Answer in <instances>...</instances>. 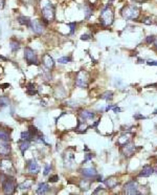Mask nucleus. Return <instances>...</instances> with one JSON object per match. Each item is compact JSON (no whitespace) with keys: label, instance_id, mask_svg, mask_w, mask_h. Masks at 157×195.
<instances>
[{"label":"nucleus","instance_id":"a19ab883","mask_svg":"<svg viewBox=\"0 0 157 195\" xmlns=\"http://www.w3.org/2000/svg\"><path fill=\"white\" fill-rule=\"evenodd\" d=\"M90 39V36L89 35H83L82 37H81V40H89Z\"/></svg>","mask_w":157,"mask_h":195},{"label":"nucleus","instance_id":"79ce46f5","mask_svg":"<svg viewBox=\"0 0 157 195\" xmlns=\"http://www.w3.org/2000/svg\"><path fill=\"white\" fill-rule=\"evenodd\" d=\"M134 119H136V120H138V119H147L146 116H144V115H134Z\"/></svg>","mask_w":157,"mask_h":195},{"label":"nucleus","instance_id":"8fccbe9b","mask_svg":"<svg viewBox=\"0 0 157 195\" xmlns=\"http://www.w3.org/2000/svg\"><path fill=\"white\" fill-rule=\"evenodd\" d=\"M154 42H155V47H156V49H157V39H156V40H155V41H154Z\"/></svg>","mask_w":157,"mask_h":195},{"label":"nucleus","instance_id":"6ab92c4d","mask_svg":"<svg viewBox=\"0 0 157 195\" xmlns=\"http://www.w3.org/2000/svg\"><path fill=\"white\" fill-rule=\"evenodd\" d=\"M90 186H91V181H88V179H81L80 184H78V187L82 191L89 190Z\"/></svg>","mask_w":157,"mask_h":195},{"label":"nucleus","instance_id":"a211bd4d","mask_svg":"<svg viewBox=\"0 0 157 195\" xmlns=\"http://www.w3.org/2000/svg\"><path fill=\"white\" fill-rule=\"evenodd\" d=\"M105 185L107 186L109 189H113L115 188L117 185H119V182H117V179L114 177V176H111V177H108L106 181L104 182Z\"/></svg>","mask_w":157,"mask_h":195},{"label":"nucleus","instance_id":"e433bc0d","mask_svg":"<svg viewBox=\"0 0 157 195\" xmlns=\"http://www.w3.org/2000/svg\"><path fill=\"white\" fill-rule=\"evenodd\" d=\"M58 179H59V176L58 175H53V176H51V177H49V182H58Z\"/></svg>","mask_w":157,"mask_h":195},{"label":"nucleus","instance_id":"412c9836","mask_svg":"<svg viewBox=\"0 0 157 195\" xmlns=\"http://www.w3.org/2000/svg\"><path fill=\"white\" fill-rule=\"evenodd\" d=\"M81 118H83L84 120H92L95 116V113L92 111H89V110H82L80 112Z\"/></svg>","mask_w":157,"mask_h":195},{"label":"nucleus","instance_id":"b1692460","mask_svg":"<svg viewBox=\"0 0 157 195\" xmlns=\"http://www.w3.org/2000/svg\"><path fill=\"white\" fill-rule=\"evenodd\" d=\"M33 182H34V181H32V179H26L25 182H23L22 184H20L18 187H19L20 190H26V189H29L32 187Z\"/></svg>","mask_w":157,"mask_h":195},{"label":"nucleus","instance_id":"f8f14e48","mask_svg":"<svg viewBox=\"0 0 157 195\" xmlns=\"http://www.w3.org/2000/svg\"><path fill=\"white\" fill-rule=\"evenodd\" d=\"M28 169L32 174H37L39 171H40V167H39L37 161L32 160L28 162Z\"/></svg>","mask_w":157,"mask_h":195},{"label":"nucleus","instance_id":"5701e85b","mask_svg":"<svg viewBox=\"0 0 157 195\" xmlns=\"http://www.w3.org/2000/svg\"><path fill=\"white\" fill-rule=\"evenodd\" d=\"M31 21L32 20H29V18L28 17H25V16H20V17H18V22L20 23V24H22V25H26V26H31Z\"/></svg>","mask_w":157,"mask_h":195},{"label":"nucleus","instance_id":"bb28decb","mask_svg":"<svg viewBox=\"0 0 157 195\" xmlns=\"http://www.w3.org/2000/svg\"><path fill=\"white\" fill-rule=\"evenodd\" d=\"M10 47H11L12 52H17V50L20 49V44H19V42L12 40L10 43Z\"/></svg>","mask_w":157,"mask_h":195},{"label":"nucleus","instance_id":"c9c22d12","mask_svg":"<svg viewBox=\"0 0 157 195\" xmlns=\"http://www.w3.org/2000/svg\"><path fill=\"white\" fill-rule=\"evenodd\" d=\"M147 64L150 65V66H157V61H155V60H148Z\"/></svg>","mask_w":157,"mask_h":195},{"label":"nucleus","instance_id":"58836bf2","mask_svg":"<svg viewBox=\"0 0 157 195\" xmlns=\"http://www.w3.org/2000/svg\"><path fill=\"white\" fill-rule=\"evenodd\" d=\"M35 84H33V83H31V84H28V90H35Z\"/></svg>","mask_w":157,"mask_h":195},{"label":"nucleus","instance_id":"f257e3e1","mask_svg":"<svg viewBox=\"0 0 157 195\" xmlns=\"http://www.w3.org/2000/svg\"><path fill=\"white\" fill-rule=\"evenodd\" d=\"M102 24L104 26H109L113 23L114 20V13L112 8L109 7L104 8L101 12V16H99Z\"/></svg>","mask_w":157,"mask_h":195},{"label":"nucleus","instance_id":"f03ea898","mask_svg":"<svg viewBox=\"0 0 157 195\" xmlns=\"http://www.w3.org/2000/svg\"><path fill=\"white\" fill-rule=\"evenodd\" d=\"M139 14H140L139 8H136L135 5H126V7H124V8L122 10L123 17L127 20L137 19L138 16H139Z\"/></svg>","mask_w":157,"mask_h":195},{"label":"nucleus","instance_id":"de8ad7c7","mask_svg":"<svg viewBox=\"0 0 157 195\" xmlns=\"http://www.w3.org/2000/svg\"><path fill=\"white\" fill-rule=\"evenodd\" d=\"M99 122H101V120H99V121H96V122L94 123V124L92 125V126H93V127H96V126L99 125Z\"/></svg>","mask_w":157,"mask_h":195},{"label":"nucleus","instance_id":"39448f33","mask_svg":"<svg viewBox=\"0 0 157 195\" xmlns=\"http://www.w3.org/2000/svg\"><path fill=\"white\" fill-rule=\"evenodd\" d=\"M138 189V184L136 181L132 179V181L128 182L127 184L124 186V193L129 194V195H134V194H140V192L137 190Z\"/></svg>","mask_w":157,"mask_h":195},{"label":"nucleus","instance_id":"72a5a7b5","mask_svg":"<svg viewBox=\"0 0 157 195\" xmlns=\"http://www.w3.org/2000/svg\"><path fill=\"white\" fill-rule=\"evenodd\" d=\"M154 41H155V37H154V36H149V37L146 38V42H147L148 44L153 43Z\"/></svg>","mask_w":157,"mask_h":195},{"label":"nucleus","instance_id":"ddd939ff","mask_svg":"<svg viewBox=\"0 0 157 195\" xmlns=\"http://www.w3.org/2000/svg\"><path fill=\"white\" fill-rule=\"evenodd\" d=\"M154 173V169L152 166H150V165H146V166H144L143 170L139 172V174L138 176L139 177H148V176L152 175Z\"/></svg>","mask_w":157,"mask_h":195},{"label":"nucleus","instance_id":"7ed1b4c3","mask_svg":"<svg viewBox=\"0 0 157 195\" xmlns=\"http://www.w3.org/2000/svg\"><path fill=\"white\" fill-rule=\"evenodd\" d=\"M42 18H43V21L45 23L51 22V21L55 20V8H53V4H50L49 2H46L43 8H42Z\"/></svg>","mask_w":157,"mask_h":195},{"label":"nucleus","instance_id":"aec40b11","mask_svg":"<svg viewBox=\"0 0 157 195\" xmlns=\"http://www.w3.org/2000/svg\"><path fill=\"white\" fill-rule=\"evenodd\" d=\"M49 190V186L47 184H45V182H40V184L38 185V188H37V194H45L46 192Z\"/></svg>","mask_w":157,"mask_h":195},{"label":"nucleus","instance_id":"c85d7f7f","mask_svg":"<svg viewBox=\"0 0 157 195\" xmlns=\"http://www.w3.org/2000/svg\"><path fill=\"white\" fill-rule=\"evenodd\" d=\"M21 139H22V141H29L33 139L32 134L29 133V131H23L22 133H21Z\"/></svg>","mask_w":157,"mask_h":195},{"label":"nucleus","instance_id":"49530a36","mask_svg":"<svg viewBox=\"0 0 157 195\" xmlns=\"http://www.w3.org/2000/svg\"><path fill=\"white\" fill-rule=\"evenodd\" d=\"M96 181H98V182H104V181H103V177H102V176H98V179H96Z\"/></svg>","mask_w":157,"mask_h":195},{"label":"nucleus","instance_id":"4468645a","mask_svg":"<svg viewBox=\"0 0 157 195\" xmlns=\"http://www.w3.org/2000/svg\"><path fill=\"white\" fill-rule=\"evenodd\" d=\"M0 168H1V170L3 172H7L8 174H10L11 171H14V167L10 161H2L1 165H0Z\"/></svg>","mask_w":157,"mask_h":195},{"label":"nucleus","instance_id":"423d86ee","mask_svg":"<svg viewBox=\"0 0 157 195\" xmlns=\"http://www.w3.org/2000/svg\"><path fill=\"white\" fill-rule=\"evenodd\" d=\"M24 58H25L26 62L28 64H35V65L39 64L37 55L34 52V49H32L31 47H25V49H24Z\"/></svg>","mask_w":157,"mask_h":195},{"label":"nucleus","instance_id":"2f4dec72","mask_svg":"<svg viewBox=\"0 0 157 195\" xmlns=\"http://www.w3.org/2000/svg\"><path fill=\"white\" fill-rule=\"evenodd\" d=\"M70 60H71V58H69V57H62V58H60L58 60V62L61 63V64H66V63H68Z\"/></svg>","mask_w":157,"mask_h":195},{"label":"nucleus","instance_id":"cd10ccee","mask_svg":"<svg viewBox=\"0 0 157 195\" xmlns=\"http://www.w3.org/2000/svg\"><path fill=\"white\" fill-rule=\"evenodd\" d=\"M28 147H29V142H28V141H23V142L20 144L19 148L21 150V152L24 153V152H25V150L28 149Z\"/></svg>","mask_w":157,"mask_h":195},{"label":"nucleus","instance_id":"ea45409f","mask_svg":"<svg viewBox=\"0 0 157 195\" xmlns=\"http://www.w3.org/2000/svg\"><path fill=\"white\" fill-rule=\"evenodd\" d=\"M112 109H113V111L115 112V113H119V112L122 111V109H120L119 107H117V106H113V107H112Z\"/></svg>","mask_w":157,"mask_h":195},{"label":"nucleus","instance_id":"c756f323","mask_svg":"<svg viewBox=\"0 0 157 195\" xmlns=\"http://www.w3.org/2000/svg\"><path fill=\"white\" fill-rule=\"evenodd\" d=\"M10 103V100H8V98H4V97H1L0 98V107H4L7 106V105Z\"/></svg>","mask_w":157,"mask_h":195},{"label":"nucleus","instance_id":"0eeeda50","mask_svg":"<svg viewBox=\"0 0 157 195\" xmlns=\"http://www.w3.org/2000/svg\"><path fill=\"white\" fill-rule=\"evenodd\" d=\"M2 190L5 194H13L16 190V184L13 178H7L2 184Z\"/></svg>","mask_w":157,"mask_h":195},{"label":"nucleus","instance_id":"473e14b6","mask_svg":"<svg viewBox=\"0 0 157 195\" xmlns=\"http://www.w3.org/2000/svg\"><path fill=\"white\" fill-rule=\"evenodd\" d=\"M50 170H51V166L49 164H46L45 165V168H44V172H43V174L44 175H47L48 173L50 172Z\"/></svg>","mask_w":157,"mask_h":195},{"label":"nucleus","instance_id":"3c124183","mask_svg":"<svg viewBox=\"0 0 157 195\" xmlns=\"http://www.w3.org/2000/svg\"><path fill=\"white\" fill-rule=\"evenodd\" d=\"M154 115H157V110H155V111H154Z\"/></svg>","mask_w":157,"mask_h":195},{"label":"nucleus","instance_id":"a18cd8bd","mask_svg":"<svg viewBox=\"0 0 157 195\" xmlns=\"http://www.w3.org/2000/svg\"><path fill=\"white\" fill-rule=\"evenodd\" d=\"M112 107H113L112 105H108V106L106 107V111H109L110 109H112Z\"/></svg>","mask_w":157,"mask_h":195},{"label":"nucleus","instance_id":"4be33fe9","mask_svg":"<svg viewBox=\"0 0 157 195\" xmlns=\"http://www.w3.org/2000/svg\"><path fill=\"white\" fill-rule=\"evenodd\" d=\"M87 128H88L87 124H85V123L82 122L81 120H78V126H77V131H78V133L85 132V131L87 130Z\"/></svg>","mask_w":157,"mask_h":195},{"label":"nucleus","instance_id":"f3484780","mask_svg":"<svg viewBox=\"0 0 157 195\" xmlns=\"http://www.w3.org/2000/svg\"><path fill=\"white\" fill-rule=\"evenodd\" d=\"M130 136H130L129 133H125V134H123V136H120L119 137V140H117V144H119L120 147H123L124 145H126V144H128L130 142V140H131Z\"/></svg>","mask_w":157,"mask_h":195},{"label":"nucleus","instance_id":"c03bdc74","mask_svg":"<svg viewBox=\"0 0 157 195\" xmlns=\"http://www.w3.org/2000/svg\"><path fill=\"white\" fill-rule=\"evenodd\" d=\"M102 190H103V188H102V187H98V189H96V190L93 191V194H96L99 191H102Z\"/></svg>","mask_w":157,"mask_h":195},{"label":"nucleus","instance_id":"6e6552de","mask_svg":"<svg viewBox=\"0 0 157 195\" xmlns=\"http://www.w3.org/2000/svg\"><path fill=\"white\" fill-rule=\"evenodd\" d=\"M29 28H31L32 31L37 35H41L44 31L43 24H42V23L40 22V20H38V19L31 21V26H29Z\"/></svg>","mask_w":157,"mask_h":195},{"label":"nucleus","instance_id":"1a4fd4ad","mask_svg":"<svg viewBox=\"0 0 157 195\" xmlns=\"http://www.w3.org/2000/svg\"><path fill=\"white\" fill-rule=\"evenodd\" d=\"M135 149H136V147H135L134 144L129 142L128 144H126V145L123 146V153L126 157H130L134 154Z\"/></svg>","mask_w":157,"mask_h":195},{"label":"nucleus","instance_id":"dca6fc26","mask_svg":"<svg viewBox=\"0 0 157 195\" xmlns=\"http://www.w3.org/2000/svg\"><path fill=\"white\" fill-rule=\"evenodd\" d=\"M64 162H65V166L70 167L72 164L74 163V154L71 152H67L64 155Z\"/></svg>","mask_w":157,"mask_h":195},{"label":"nucleus","instance_id":"2eb2a0df","mask_svg":"<svg viewBox=\"0 0 157 195\" xmlns=\"http://www.w3.org/2000/svg\"><path fill=\"white\" fill-rule=\"evenodd\" d=\"M81 172L86 177H93V176L96 175V170L94 168H84V169L81 170Z\"/></svg>","mask_w":157,"mask_h":195},{"label":"nucleus","instance_id":"393cba45","mask_svg":"<svg viewBox=\"0 0 157 195\" xmlns=\"http://www.w3.org/2000/svg\"><path fill=\"white\" fill-rule=\"evenodd\" d=\"M0 140L2 141H10V134L7 130H4V129L0 128Z\"/></svg>","mask_w":157,"mask_h":195},{"label":"nucleus","instance_id":"4c0bfd02","mask_svg":"<svg viewBox=\"0 0 157 195\" xmlns=\"http://www.w3.org/2000/svg\"><path fill=\"white\" fill-rule=\"evenodd\" d=\"M93 157V155L92 154H86V157H85V160H84V162H83V163H86V162L87 161H89V160H91V158Z\"/></svg>","mask_w":157,"mask_h":195},{"label":"nucleus","instance_id":"9d476101","mask_svg":"<svg viewBox=\"0 0 157 195\" xmlns=\"http://www.w3.org/2000/svg\"><path fill=\"white\" fill-rule=\"evenodd\" d=\"M42 63L47 69H53L55 67V61H53V57H50V55L48 54H44L42 57Z\"/></svg>","mask_w":157,"mask_h":195},{"label":"nucleus","instance_id":"f704fd0d","mask_svg":"<svg viewBox=\"0 0 157 195\" xmlns=\"http://www.w3.org/2000/svg\"><path fill=\"white\" fill-rule=\"evenodd\" d=\"M143 22L144 23V24H148V25H151V24H153V21L151 20V18H149V17L144 18V20H143Z\"/></svg>","mask_w":157,"mask_h":195},{"label":"nucleus","instance_id":"37998d69","mask_svg":"<svg viewBox=\"0 0 157 195\" xmlns=\"http://www.w3.org/2000/svg\"><path fill=\"white\" fill-rule=\"evenodd\" d=\"M69 25H70V28H71L70 33H71V34H73V33H74V28H75V23H70Z\"/></svg>","mask_w":157,"mask_h":195},{"label":"nucleus","instance_id":"09e8293b","mask_svg":"<svg viewBox=\"0 0 157 195\" xmlns=\"http://www.w3.org/2000/svg\"><path fill=\"white\" fill-rule=\"evenodd\" d=\"M144 60H141V59H138V63H144Z\"/></svg>","mask_w":157,"mask_h":195},{"label":"nucleus","instance_id":"a878e982","mask_svg":"<svg viewBox=\"0 0 157 195\" xmlns=\"http://www.w3.org/2000/svg\"><path fill=\"white\" fill-rule=\"evenodd\" d=\"M101 98L103 99V100L111 101L113 99V92L112 91H106V92H104V94L101 95Z\"/></svg>","mask_w":157,"mask_h":195},{"label":"nucleus","instance_id":"20e7f679","mask_svg":"<svg viewBox=\"0 0 157 195\" xmlns=\"http://www.w3.org/2000/svg\"><path fill=\"white\" fill-rule=\"evenodd\" d=\"M89 83V74L84 70L78 71L75 78V85L81 88H86Z\"/></svg>","mask_w":157,"mask_h":195},{"label":"nucleus","instance_id":"9b49d317","mask_svg":"<svg viewBox=\"0 0 157 195\" xmlns=\"http://www.w3.org/2000/svg\"><path fill=\"white\" fill-rule=\"evenodd\" d=\"M11 152V145L8 141L0 140V155H8Z\"/></svg>","mask_w":157,"mask_h":195},{"label":"nucleus","instance_id":"7c9ffc66","mask_svg":"<svg viewBox=\"0 0 157 195\" xmlns=\"http://www.w3.org/2000/svg\"><path fill=\"white\" fill-rule=\"evenodd\" d=\"M28 131H29V133L32 134V136L34 137L37 136V133H38V129L35 127V126H29V129H28Z\"/></svg>","mask_w":157,"mask_h":195}]
</instances>
